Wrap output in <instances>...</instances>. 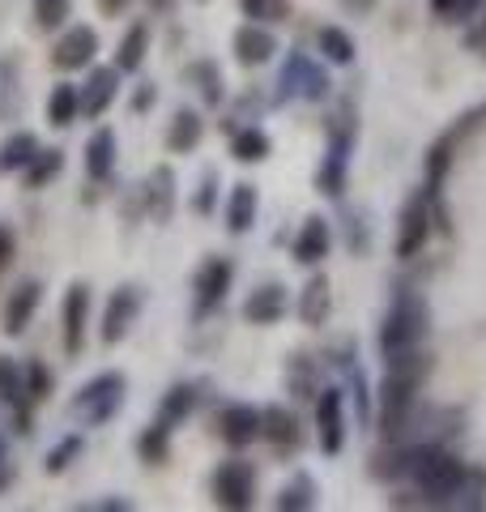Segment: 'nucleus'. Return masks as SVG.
Segmentation results:
<instances>
[{"label":"nucleus","instance_id":"1","mask_svg":"<svg viewBox=\"0 0 486 512\" xmlns=\"http://www.w3.org/2000/svg\"><path fill=\"white\" fill-rule=\"evenodd\" d=\"M410 478L427 495V504H452V495H457L465 478V466L440 444H418L410 448Z\"/></svg>","mask_w":486,"mask_h":512},{"label":"nucleus","instance_id":"2","mask_svg":"<svg viewBox=\"0 0 486 512\" xmlns=\"http://www.w3.org/2000/svg\"><path fill=\"white\" fill-rule=\"evenodd\" d=\"M427 303L423 295H414V291H401L393 299V308H388L384 316V329H380V350L388 359L401 355V350H410V346H423L427 338Z\"/></svg>","mask_w":486,"mask_h":512},{"label":"nucleus","instance_id":"3","mask_svg":"<svg viewBox=\"0 0 486 512\" xmlns=\"http://www.w3.org/2000/svg\"><path fill=\"white\" fill-rule=\"evenodd\" d=\"M414 397H418V384H405L384 376V389H380V431L388 444H397L405 431L414 423Z\"/></svg>","mask_w":486,"mask_h":512},{"label":"nucleus","instance_id":"4","mask_svg":"<svg viewBox=\"0 0 486 512\" xmlns=\"http://www.w3.org/2000/svg\"><path fill=\"white\" fill-rule=\"evenodd\" d=\"M120 402H124V380L116 372H103V376H94L90 384H81L73 414H81V419H90V423H103V419L116 414Z\"/></svg>","mask_w":486,"mask_h":512},{"label":"nucleus","instance_id":"5","mask_svg":"<svg viewBox=\"0 0 486 512\" xmlns=\"http://www.w3.org/2000/svg\"><path fill=\"white\" fill-rule=\"evenodd\" d=\"M427 239H431V188L405 201L401 222H397V256L410 261V256L423 252Z\"/></svg>","mask_w":486,"mask_h":512},{"label":"nucleus","instance_id":"6","mask_svg":"<svg viewBox=\"0 0 486 512\" xmlns=\"http://www.w3.org/2000/svg\"><path fill=\"white\" fill-rule=\"evenodd\" d=\"M316 427H320V448H324V453H342V444H346V402H342V389H324L320 393Z\"/></svg>","mask_w":486,"mask_h":512},{"label":"nucleus","instance_id":"7","mask_svg":"<svg viewBox=\"0 0 486 512\" xmlns=\"http://www.w3.org/2000/svg\"><path fill=\"white\" fill-rule=\"evenodd\" d=\"M94 52H99V35H94L90 26H73V30H64V35L56 39L52 64L64 69V73H73V69H86V64L94 60Z\"/></svg>","mask_w":486,"mask_h":512},{"label":"nucleus","instance_id":"8","mask_svg":"<svg viewBox=\"0 0 486 512\" xmlns=\"http://www.w3.org/2000/svg\"><path fill=\"white\" fill-rule=\"evenodd\" d=\"M214 495L222 508H235V512L248 508L252 504V466L248 461H226V466H218Z\"/></svg>","mask_w":486,"mask_h":512},{"label":"nucleus","instance_id":"9","mask_svg":"<svg viewBox=\"0 0 486 512\" xmlns=\"http://www.w3.org/2000/svg\"><path fill=\"white\" fill-rule=\"evenodd\" d=\"M86 325H90V286L73 282L69 295H64V350L77 355L81 342H86Z\"/></svg>","mask_w":486,"mask_h":512},{"label":"nucleus","instance_id":"10","mask_svg":"<svg viewBox=\"0 0 486 512\" xmlns=\"http://www.w3.org/2000/svg\"><path fill=\"white\" fill-rule=\"evenodd\" d=\"M137 308H141L137 286H120V291L111 295V303H107V316H103V342H107V346H116V342L124 338V333H128V325H133Z\"/></svg>","mask_w":486,"mask_h":512},{"label":"nucleus","instance_id":"11","mask_svg":"<svg viewBox=\"0 0 486 512\" xmlns=\"http://www.w3.org/2000/svg\"><path fill=\"white\" fill-rule=\"evenodd\" d=\"M218 436L226 444H235V448L252 444L256 436H261V410H252V406H226L218 414Z\"/></svg>","mask_w":486,"mask_h":512},{"label":"nucleus","instance_id":"12","mask_svg":"<svg viewBox=\"0 0 486 512\" xmlns=\"http://www.w3.org/2000/svg\"><path fill=\"white\" fill-rule=\"evenodd\" d=\"M282 312H286V291L278 282L256 286L248 303H243V320H248V325H278Z\"/></svg>","mask_w":486,"mask_h":512},{"label":"nucleus","instance_id":"13","mask_svg":"<svg viewBox=\"0 0 486 512\" xmlns=\"http://www.w3.org/2000/svg\"><path fill=\"white\" fill-rule=\"evenodd\" d=\"M116 82H120V69L111 64V69H90V82L81 86V116H103L116 99Z\"/></svg>","mask_w":486,"mask_h":512},{"label":"nucleus","instance_id":"14","mask_svg":"<svg viewBox=\"0 0 486 512\" xmlns=\"http://www.w3.org/2000/svg\"><path fill=\"white\" fill-rule=\"evenodd\" d=\"M273 52H278V43H273L269 30H261V22H248L235 30V60L256 69V64H265Z\"/></svg>","mask_w":486,"mask_h":512},{"label":"nucleus","instance_id":"15","mask_svg":"<svg viewBox=\"0 0 486 512\" xmlns=\"http://www.w3.org/2000/svg\"><path fill=\"white\" fill-rule=\"evenodd\" d=\"M303 94V99H324V77L307 56H290L282 73V94Z\"/></svg>","mask_w":486,"mask_h":512},{"label":"nucleus","instance_id":"16","mask_svg":"<svg viewBox=\"0 0 486 512\" xmlns=\"http://www.w3.org/2000/svg\"><path fill=\"white\" fill-rule=\"evenodd\" d=\"M39 299H43V286H39L35 278H30V282H22L18 291H13L9 308H5V333H9V338H18V333L30 325V316H35Z\"/></svg>","mask_w":486,"mask_h":512},{"label":"nucleus","instance_id":"17","mask_svg":"<svg viewBox=\"0 0 486 512\" xmlns=\"http://www.w3.org/2000/svg\"><path fill=\"white\" fill-rule=\"evenodd\" d=\"M329 256V222H324L320 214H312L303 222V231L295 235V261L299 265H316Z\"/></svg>","mask_w":486,"mask_h":512},{"label":"nucleus","instance_id":"18","mask_svg":"<svg viewBox=\"0 0 486 512\" xmlns=\"http://www.w3.org/2000/svg\"><path fill=\"white\" fill-rule=\"evenodd\" d=\"M333 286H329V278L324 274H316L312 282L303 286V295H299V320L303 325H312V329H320L324 320H329V308H333Z\"/></svg>","mask_w":486,"mask_h":512},{"label":"nucleus","instance_id":"19","mask_svg":"<svg viewBox=\"0 0 486 512\" xmlns=\"http://www.w3.org/2000/svg\"><path fill=\"white\" fill-rule=\"evenodd\" d=\"M231 261H222V256H214V261H205L201 265V274H197V299H201V308H214V303L226 295V286H231Z\"/></svg>","mask_w":486,"mask_h":512},{"label":"nucleus","instance_id":"20","mask_svg":"<svg viewBox=\"0 0 486 512\" xmlns=\"http://www.w3.org/2000/svg\"><path fill=\"white\" fill-rule=\"evenodd\" d=\"M261 436H265L269 444H278V448L299 444V423H295V414H290L286 406H265V410H261Z\"/></svg>","mask_w":486,"mask_h":512},{"label":"nucleus","instance_id":"21","mask_svg":"<svg viewBox=\"0 0 486 512\" xmlns=\"http://www.w3.org/2000/svg\"><path fill=\"white\" fill-rule=\"evenodd\" d=\"M111 163H116V133H111V128H99V133L86 141V175L90 180H107Z\"/></svg>","mask_w":486,"mask_h":512},{"label":"nucleus","instance_id":"22","mask_svg":"<svg viewBox=\"0 0 486 512\" xmlns=\"http://www.w3.org/2000/svg\"><path fill=\"white\" fill-rule=\"evenodd\" d=\"M256 222V188L252 184H235L231 197H226V227L235 235H243Z\"/></svg>","mask_w":486,"mask_h":512},{"label":"nucleus","instance_id":"23","mask_svg":"<svg viewBox=\"0 0 486 512\" xmlns=\"http://www.w3.org/2000/svg\"><path fill=\"white\" fill-rule=\"evenodd\" d=\"M77 116H81V94H77V86L60 82L52 94H47V124H52V128H69Z\"/></svg>","mask_w":486,"mask_h":512},{"label":"nucleus","instance_id":"24","mask_svg":"<svg viewBox=\"0 0 486 512\" xmlns=\"http://www.w3.org/2000/svg\"><path fill=\"white\" fill-rule=\"evenodd\" d=\"M145 197H150V214H154L158 222H167L171 210H175V171H171V167H154Z\"/></svg>","mask_w":486,"mask_h":512},{"label":"nucleus","instance_id":"25","mask_svg":"<svg viewBox=\"0 0 486 512\" xmlns=\"http://www.w3.org/2000/svg\"><path fill=\"white\" fill-rule=\"evenodd\" d=\"M205 133V124L197 111H175V120H171V133H167V146L171 154H192L197 150V141Z\"/></svg>","mask_w":486,"mask_h":512},{"label":"nucleus","instance_id":"26","mask_svg":"<svg viewBox=\"0 0 486 512\" xmlns=\"http://www.w3.org/2000/svg\"><path fill=\"white\" fill-rule=\"evenodd\" d=\"M346 133L333 141V154L324 158V167H320V175H316V188L324 192V197H337L342 192V184H346Z\"/></svg>","mask_w":486,"mask_h":512},{"label":"nucleus","instance_id":"27","mask_svg":"<svg viewBox=\"0 0 486 512\" xmlns=\"http://www.w3.org/2000/svg\"><path fill=\"white\" fill-rule=\"evenodd\" d=\"M145 47H150V30L145 26H128V35L116 47V69L120 73H137L145 60Z\"/></svg>","mask_w":486,"mask_h":512},{"label":"nucleus","instance_id":"28","mask_svg":"<svg viewBox=\"0 0 486 512\" xmlns=\"http://www.w3.org/2000/svg\"><path fill=\"white\" fill-rule=\"evenodd\" d=\"M35 154H39L35 133H13L5 146H0V171H26Z\"/></svg>","mask_w":486,"mask_h":512},{"label":"nucleus","instance_id":"29","mask_svg":"<svg viewBox=\"0 0 486 512\" xmlns=\"http://www.w3.org/2000/svg\"><path fill=\"white\" fill-rule=\"evenodd\" d=\"M137 453H141L145 466H162V461H167V453H171V427H167V419H158L154 427H145V436L137 440Z\"/></svg>","mask_w":486,"mask_h":512},{"label":"nucleus","instance_id":"30","mask_svg":"<svg viewBox=\"0 0 486 512\" xmlns=\"http://www.w3.org/2000/svg\"><path fill=\"white\" fill-rule=\"evenodd\" d=\"M231 150H235L239 163H261V158H269V137L261 133V128H239Z\"/></svg>","mask_w":486,"mask_h":512},{"label":"nucleus","instance_id":"31","mask_svg":"<svg viewBox=\"0 0 486 512\" xmlns=\"http://www.w3.org/2000/svg\"><path fill=\"white\" fill-rule=\"evenodd\" d=\"M22 393H26V367L0 355V402L22 406Z\"/></svg>","mask_w":486,"mask_h":512},{"label":"nucleus","instance_id":"32","mask_svg":"<svg viewBox=\"0 0 486 512\" xmlns=\"http://www.w3.org/2000/svg\"><path fill=\"white\" fill-rule=\"evenodd\" d=\"M60 171H64V150H39L35 158H30V167H26V180H30V188H43Z\"/></svg>","mask_w":486,"mask_h":512},{"label":"nucleus","instance_id":"33","mask_svg":"<svg viewBox=\"0 0 486 512\" xmlns=\"http://www.w3.org/2000/svg\"><path fill=\"white\" fill-rule=\"evenodd\" d=\"M320 52L329 56L333 64H350L354 60V39L346 35L342 26H324L320 30Z\"/></svg>","mask_w":486,"mask_h":512},{"label":"nucleus","instance_id":"34","mask_svg":"<svg viewBox=\"0 0 486 512\" xmlns=\"http://www.w3.org/2000/svg\"><path fill=\"white\" fill-rule=\"evenodd\" d=\"M192 406H197V389H192V384H175V389L162 397V419L180 423V419H188V414H192Z\"/></svg>","mask_w":486,"mask_h":512},{"label":"nucleus","instance_id":"35","mask_svg":"<svg viewBox=\"0 0 486 512\" xmlns=\"http://www.w3.org/2000/svg\"><path fill=\"white\" fill-rule=\"evenodd\" d=\"M290 389H295V397H312L316 393V363L307 359V355H290Z\"/></svg>","mask_w":486,"mask_h":512},{"label":"nucleus","instance_id":"36","mask_svg":"<svg viewBox=\"0 0 486 512\" xmlns=\"http://www.w3.org/2000/svg\"><path fill=\"white\" fill-rule=\"evenodd\" d=\"M188 82H197V86H201V99H205L209 107L222 103V82H218V69H214L209 60H197V64H192V69H188Z\"/></svg>","mask_w":486,"mask_h":512},{"label":"nucleus","instance_id":"37","mask_svg":"<svg viewBox=\"0 0 486 512\" xmlns=\"http://www.w3.org/2000/svg\"><path fill=\"white\" fill-rule=\"evenodd\" d=\"M243 5V18L252 22H286L290 13V0H239Z\"/></svg>","mask_w":486,"mask_h":512},{"label":"nucleus","instance_id":"38","mask_svg":"<svg viewBox=\"0 0 486 512\" xmlns=\"http://www.w3.org/2000/svg\"><path fill=\"white\" fill-rule=\"evenodd\" d=\"M452 504H457V508H482L486 504V474H469L465 470L457 495H452Z\"/></svg>","mask_w":486,"mask_h":512},{"label":"nucleus","instance_id":"39","mask_svg":"<svg viewBox=\"0 0 486 512\" xmlns=\"http://www.w3.org/2000/svg\"><path fill=\"white\" fill-rule=\"evenodd\" d=\"M69 5H73V0H35V22H39V30H56L64 18H69Z\"/></svg>","mask_w":486,"mask_h":512},{"label":"nucleus","instance_id":"40","mask_svg":"<svg viewBox=\"0 0 486 512\" xmlns=\"http://www.w3.org/2000/svg\"><path fill=\"white\" fill-rule=\"evenodd\" d=\"M47 393H52V376H47L43 363L30 359V363H26V397H30V402H43Z\"/></svg>","mask_w":486,"mask_h":512},{"label":"nucleus","instance_id":"41","mask_svg":"<svg viewBox=\"0 0 486 512\" xmlns=\"http://www.w3.org/2000/svg\"><path fill=\"white\" fill-rule=\"evenodd\" d=\"M478 5H482V0H431V9L440 13L444 22H465V18H474Z\"/></svg>","mask_w":486,"mask_h":512},{"label":"nucleus","instance_id":"42","mask_svg":"<svg viewBox=\"0 0 486 512\" xmlns=\"http://www.w3.org/2000/svg\"><path fill=\"white\" fill-rule=\"evenodd\" d=\"M278 508H312V483L307 478H299V483H290L282 495H278Z\"/></svg>","mask_w":486,"mask_h":512},{"label":"nucleus","instance_id":"43","mask_svg":"<svg viewBox=\"0 0 486 512\" xmlns=\"http://www.w3.org/2000/svg\"><path fill=\"white\" fill-rule=\"evenodd\" d=\"M448 141H440V146H435L431 154H427V188L435 192V188H440V180H444V171H448Z\"/></svg>","mask_w":486,"mask_h":512},{"label":"nucleus","instance_id":"44","mask_svg":"<svg viewBox=\"0 0 486 512\" xmlns=\"http://www.w3.org/2000/svg\"><path fill=\"white\" fill-rule=\"evenodd\" d=\"M77 453H81V440H77V436H69L60 448H52V453H47V461H43L47 474H60L64 466H69V457H77Z\"/></svg>","mask_w":486,"mask_h":512},{"label":"nucleus","instance_id":"45","mask_svg":"<svg viewBox=\"0 0 486 512\" xmlns=\"http://www.w3.org/2000/svg\"><path fill=\"white\" fill-rule=\"evenodd\" d=\"M214 188H218V180H214V175H205V188L197 197V214H209V205H214Z\"/></svg>","mask_w":486,"mask_h":512},{"label":"nucleus","instance_id":"46","mask_svg":"<svg viewBox=\"0 0 486 512\" xmlns=\"http://www.w3.org/2000/svg\"><path fill=\"white\" fill-rule=\"evenodd\" d=\"M13 261V235L5 231V227H0V269H5Z\"/></svg>","mask_w":486,"mask_h":512},{"label":"nucleus","instance_id":"47","mask_svg":"<svg viewBox=\"0 0 486 512\" xmlns=\"http://www.w3.org/2000/svg\"><path fill=\"white\" fill-rule=\"evenodd\" d=\"M99 9H103V18H120L128 9V0H99Z\"/></svg>","mask_w":486,"mask_h":512},{"label":"nucleus","instance_id":"48","mask_svg":"<svg viewBox=\"0 0 486 512\" xmlns=\"http://www.w3.org/2000/svg\"><path fill=\"white\" fill-rule=\"evenodd\" d=\"M150 103H154V86H150V82H145V86L137 90V111H145V107H150Z\"/></svg>","mask_w":486,"mask_h":512},{"label":"nucleus","instance_id":"49","mask_svg":"<svg viewBox=\"0 0 486 512\" xmlns=\"http://www.w3.org/2000/svg\"><path fill=\"white\" fill-rule=\"evenodd\" d=\"M469 43H474V47H482V43H486V18H482V26L469 30Z\"/></svg>","mask_w":486,"mask_h":512},{"label":"nucleus","instance_id":"50","mask_svg":"<svg viewBox=\"0 0 486 512\" xmlns=\"http://www.w3.org/2000/svg\"><path fill=\"white\" fill-rule=\"evenodd\" d=\"M9 478H13V470H9V461H5V453H0V491L9 487Z\"/></svg>","mask_w":486,"mask_h":512},{"label":"nucleus","instance_id":"51","mask_svg":"<svg viewBox=\"0 0 486 512\" xmlns=\"http://www.w3.org/2000/svg\"><path fill=\"white\" fill-rule=\"evenodd\" d=\"M150 9H154V13H167V9H171V0H150Z\"/></svg>","mask_w":486,"mask_h":512}]
</instances>
